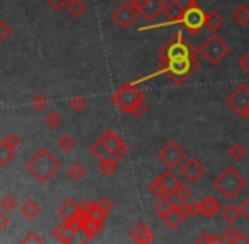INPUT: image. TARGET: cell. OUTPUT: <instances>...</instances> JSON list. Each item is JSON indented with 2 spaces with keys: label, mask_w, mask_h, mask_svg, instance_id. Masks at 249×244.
<instances>
[{
  "label": "cell",
  "mask_w": 249,
  "mask_h": 244,
  "mask_svg": "<svg viewBox=\"0 0 249 244\" xmlns=\"http://www.w3.org/2000/svg\"><path fill=\"white\" fill-rule=\"evenodd\" d=\"M198 51L194 50L183 33H177L160 51L161 73H166L177 85L185 83L198 68Z\"/></svg>",
  "instance_id": "obj_1"
},
{
  "label": "cell",
  "mask_w": 249,
  "mask_h": 244,
  "mask_svg": "<svg viewBox=\"0 0 249 244\" xmlns=\"http://www.w3.org/2000/svg\"><path fill=\"white\" fill-rule=\"evenodd\" d=\"M26 168H27V172H29L31 175L37 180V182L46 183L59 172L61 163H59L58 159H56L54 156L48 151V149L43 148V149H37V151L34 153L29 159H27Z\"/></svg>",
  "instance_id": "obj_2"
},
{
  "label": "cell",
  "mask_w": 249,
  "mask_h": 244,
  "mask_svg": "<svg viewBox=\"0 0 249 244\" xmlns=\"http://www.w3.org/2000/svg\"><path fill=\"white\" fill-rule=\"evenodd\" d=\"M213 188L220 192L224 198L232 200L246 188V178L234 166H227L213 178Z\"/></svg>",
  "instance_id": "obj_3"
},
{
  "label": "cell",
  "mask_w": 249,
  "mask_h": 244,
  "mask_svg": "<svg viewBox=\"0 0 249 244\" xmlns=\"http://www.w3.org/2000/svg\"><path fill=\"white\" fill-rule=\"evenodd\" d=\"M144 100L146 93L142 90H139L134 83H125L124 87H121L112 95V104L124 114H131L134 110V107L139 105L141 102H144Z\"/></svg>",
  "instance_id": "obj_4"
},
{
  "label": "cell",
  "mask_w": 249,
  "mask_h": 244,
  "mask_svg": "<svg viewBox=\"0 0 249 244\" xmlns=\"http://www.w3.org/2000/svg\"><path fill=\"white\" fill-rule=\"evenodd\" d=\"M198 54L203 58L209 65L217 66L222 60H226V56L229 54L231 48L222 37H219L215 33H212V36H209L202 44L198 46Z\"/></svg>",
  "instance_id": "obj_5"
},
{
  "label": "cell",
  "mask_w": 249,
  "mask_h": 244,
  "mask_svg": "<svg viewBox=\"0 0 249 244\" xmlns=\"http://www.w3.org/2000/svg\"><path fill=\"white\" fill-rule=\"evenodd\" d=\"M158 158H160V161L163 163L166 168L175 170L180 165H183V161L188 158V153L183 146H180L177 141L171 139V141H168L166 144L158 151Z\"/></svg>",
  "instance_id": "obj_6"
},
{
  "label": "cell",
  "mask_w": 249,
  "mask_h": 244,
  "mask_svg": "<svg viewBox=\"0 0 249 244\" xmlns=\"http://www.w3.org/2000/svg\"><path fill=\"white\" fill-rule=\"evenodd\" d=\"M226 104L231 110L237 114L239 117L249 119V85L248 83H239L232 92L227 95Z\"/></svg>",
  "instance_id": "obj_7"
},
{
  "label": "cell",
  "mask_w": 249,
  "mask_h": 244,
  "mask_svg": "<svg viewBox=\"0 0 249 244\" xmlns=\"http://www.w3.org/2000/svg\"><path fill=\"white\" fill-rule=\"evenodd\" d=\"M178 182H180V178H177L173 170L168 168L166 172H163L158 178H154L153 182L149 183L148 190L151 195H154V197H158V198L173 197L175 187L178 185Z\"/></svg>",
  "instance_id": "obj_8"
},
{
  "label": "cell",
  "mask_w": 249,
  "mask_h": 244,
  "mask_svg": "<svg viewBox=\"0 0 249 244\" xmlns=\"http://www.w3.org/2000/svg\"><path fill=\"white\" fill-rule=\"evenodd\" d=\"M180 24L188 31V34L197 36L200 31L205 27V12L200 9L197 3H188Z\"/></svg>",
  "instance_id": "obj_9"
},
{
  "label": "cell",
  "mask_w": 249,
  "mask_h": 244,
  "mask_svg": "<svg viewBox=\"0 0 249 244\" xmlns=\"http://www.w3.org/2000/svg\"><path fill=\"white\" fill-rule=\"evenodd\" d=\"M139 16H141L139 9L132 2H129V0L127 2H122L119 7H115L114 12L110 14L112 20H114L121 29H129V27L136 22V19H138Z\"/></svg>",
  "instance_id": "obj_10"
},
{
  "label": "cell",
  "mask_w": 249,
  "mask_h": 244,
  "mask_svg": "<svg viewBox=\"0 0 249 244\" xmlns=\"http://www.w3.org/2000/svg\"><path fill=\"white\" fill-rule=\"evenodd\" d=\"M100 139L104 141V144H105V148H107L108 156H110V158H115V159L125 158L129 148L124 142V139H122L117 132H114L112 129H107V131L100 136Z\"/></svg>",
  "instance_id": "obj_11"
},
{
  "label": "cell",
  "mask_w": 249,
  "mask_h": 244,
  "mask_svg": "<svg viewBox=\"0 0 249 244\" xmlns=\"http://www.w3.org/2000/svg\"><path fill=\"white\" fill-rule=\"evenodd\" d=\"M205 175V166L197 158H187L181 165V176L188 183H198Z\"/></svg>",
  "instance_id": "obj_12"
},
{
  "label": "cell",
  "mask_w": 249,
  "mask_h": 244,
  "mask_svg": "<svg viewBox=\"0 0 249 244\" xmlns=\"http://www.w3.org/2000/svg\"><path fill=\"white\" fill-rule=\"evenodd\" d=\"M164 5H166L164 0H142L138 5V9L142 19L148 20V22H153V20L164 10Z\"/></svg>",
  "instance_id": "obj_13"
},
{
  "label": "cell",
  "mask_w": 249,
  "mask_h": 244,
  "mask_svg": "<svg viewBox=\"0 0 249 244\" xmlns=\"http://www.w3.org/2000/svg\"><path fill=\"white\" fill-rule=\"evenodd\" d=\"M129 236H131L132 241L138 244H149V243H153V239H154L153 231H151L148 227V224L142 221L138 222V224L129 231Z\"/></svg>",
  "instance_id": "obj_14"
},
{
  "label": "cell",
  "mask_w": 249,
  "mask_h": 244,
  "mask_svg": "<svg viewBox=\"0 0 249 244\" xmlns=\"http://www.w3.org/2000/svg\"><path fill=\"white\" fill-rule=\"evenodd\" d=\"M185 219H187V215H185V212L180 209V205H173L166 214L161 215V221H163L164 226L170 229L180 227V226L185 222Z\"/></svg>",
  "instance_id": "obj_15"
},
{
  "label": "cell",
  "mask_w": 249,
  "mask_h": 244,
  "mask_svg": "<svg viewBox=\"0 0 249 244\" xmlns=\"http://www.w3.org/2000/svg\"><path fill=\"white\" fill-rule=\"evenodd\" d=\"M185 9H187V7H185L180 0H170V2L164 5L163 14L166 16V19L170 20V22H180L185 14Z\"/></svg>",
  "instance_id": "obj_16"
},
{
  "label": "cell",
  "mask_w": 249,
  "mask_h": 244,
  "mask_svg": "<svg viewBox=\"0 0 249 244\" xmlns=\"http://www.w3.org/2000/svg\"><path fill=\"white\" fill-rule=\"evenodd\" d=\"M53 236H54V239L58 243L68 244V243H71L73 239H75L76 232L73 231L68 224H66V221H63V219H61V222H59V224L53 229Z\"/></svg>",
  "instance_id": "obj_17"
},
{
  "label": "cell",
  "mask_w": 249,
  "mask_h": 244,
  "mask_svg": "<svg viewBox=\"0 0 249 244\" xmlns=\"http://www.w3.org/2000/svg\"><path fill=\"white\" fill-rule=\"evenodd\" d=\"M198 205H200V215H203V217H213L220 210V202L215 197H210V195L203 197L198 202Z\"/></svg>",
  "instance_id": "obj_18"
},
{
  "label": "cell",
  "mask_w": 249,
  "mask_h": 244,
  "mask_svg": "<svg viewBox=\"0 0 249 244\" xmlns=\"http://www.w3.org/2000/svg\"><path fill=\"white\" fill-rule=\"evenodd\" d=\"M222 241H226V243H229V244H237V243L248 244L249 238H248V236H244L243 232H239L232 224H231V226H227V227L222 231Z\"/></svg>",
  "instance_id": "obj_19"
},
{
  "label": "cell",
  "mask_w": 249,
  "mask_h": 244,
  "mask_svg": "<svg viewBox=\"0 0 249 244\" xmlns=\"http://www.w3.org/2000/svg\"><path fill=\"white\" fill-rule=\"evenodd\" d=\"M117 168H119V159L110 158V156L99 159V172L105 176V178L114 176L115 173H117Z\"/></svg>",
  "instance_id": "obj_20"
},
{
  "label": "cell",
  "mask_w": 249,
  "mask_h": 244,
  "mask_svg": "<svg viewBox=\"0 0 249 244\" xmlns=\"http://www.w3.org/2000/svg\"><path fill=\"white\" fill-rule=\"evenodd\" d=\"M78 214V204H76L73 198H66V200L61 202V205L58 207V215L59 219L66 221V219L73 217V215Z\"/></svg>",
  "instance_id": "obj_21"
},
{
  "label": "cell",
  "mask_w": 249,
  "mask_h": 244,
  "mask_svg": "<svg viewBox=\"0 0 249 244\" xmlns=\"http://www.w3.org/2000/svg\"><path fill=\"white\" fill-rule=\"evenodd\" d=\"M222 26H224V17L220 16V12L210 10V12L205 14V27L210 33H217Z\"/></svg>",
  "instance_id": "obj_22"
},
{
  "label": "cell",
  "mask_w": 249,
  "mask_h": 244,
  "mask_svg": "<svg viewBox=\"0 0 249 244\" xmlns=\"http://www.w3.org/2000/svg\"><path fill=\"white\" fill-rule=\"evenodd\" d=\"M102 227H104V222L102 221H95V219H92V217H87L85 226H83V231H82V232H85V241H90V239L95 238L102 231Z\"/></svg>",
  "instance_id": "obj_23"
},
{
  "label": "cell",
  "mask_w": 249,
  "mask_h": 244,
  "mask_svg": "<svg viewBox=\"0 0 249 244\" xmlns=\"http://www.w3.org/2000/svg\"><path fill=\"white\" fill-rule=\"evenodd\" d=\"M20 214L27 219V221H34L37 215L41 214V205L36 200H27L24 205H20Z\"/></svg>",
  "instance_id": "obj_24"
},
{
  "label": "cell",
  "mask_w": 249,
  "mask_h": 244,
  "mask_svg": "<svg viewBox=\"0 0 249 244\" xmlns=\"http://www.w3.org/2000/svg\"><path fill=\"white\" fill-rule=\"evenodd\" d=\"M65 9L71 17H82L87 12V3L85 0H68Z\"/></svg>",
  "instance_id": "obj_25"
},
{
  "label": "cell",
  "mask_w": 249,
  "mask_h": 244,
  "mask_svg": "<svg viewBox=\"0 0 249 244\" xmlns=\"http://www.w3.org/2000/svg\"><path fill=\"white\" fill-rule=\"evenodd\" d=\"M241 217V209L234 204H227L226 207L222 209V219L227 222V224H234L236 221H239Z\"/></svg>",
  "instance_id": "obj_26"
},
{
  "label": "cell",
  "mask_w": 249,
  "mask_h": 244,
  "mask_svg": "<svg viewBox=\"0 0 249 244\" xmlns=\"http://www.w3.org/2000/svg\"><path fill=\"white\" fill-rule=\"evenodd\" d=\"M173 197L177 198V200L180 202V204H181V202L190 200V198H192V188L188 187L187 183H183V182H181V180H180L177 187H175Z\"/></svg>",
  "instance_id": "obj_27"
},
{
  "label": "cell",
  "mask_w": 249,
  "mask_h": 244,
  "mask_svg": "<svg viewBox=\"0 0 249 244\" xmlns=\"http://www.w3.org/2000/svg\"><path fill=\"white\" fill-rule=\"evenodd\" d=\"M16 155H17L16 148H10V146L3 144V142L0 141V166H7L16 158Z\"/></svg>",
  "instance_id": "obj_28"
},
{
  "label": "cell",
  "mask_w": 249,
  "mask_h": 244,
  "mask_svg": "<svg viewBox=\"0 0 249 244\" xmlns=\"http://www.w3.org/2000/svg\"><path fill=\"white\" fill-rule=\"evenodd\" d=\"M232 20L239 26H246L249 22V9L246 5H239L232 10Z\"/></svg>",
  "instance_id": "obj_29"
},
{
  "label": "cell",
  "mask_w": 249,
  "mask_h": 244,
  "mask_svg": "<svg viewBox=\"0 0 249 244\" xmlns=\"http://www.w3.org/2000/svg\"><path fill=\"white\" fill-rule=\"evenodd\" d=\"M68 176L71 180H75V182H78V180H82V178H85V175H87V170H85V166L82 165V163H73L71 166L68 168Z\"/></svg>",
  "instance_id": "obj_30"
},
{
  "label": "cell",
  "mask_w": 249,
  "mask_h": 244,
  "mask_svg": "<svg viewBox=\"0 0 249 244\" xmlns=\"http://www.w3.org/2000/svg\"><path fill=\"white\" fill-rule=\"evenodd\" d=\"M89 151L92 153L93 156H95L97 159H102V158H107L108 156V151H107V148H105V144H104V141L99 138L95 142H92V146L89 148Z\"/></svg>",
  "instance_id": "obj_31"
},
{
  "label": "cell",
  "mask_w": 249,
  "mask_h": 244,
  "mask_svg": "<svg viewBox=\"0 0 249 244\" xmlns=\"http://www.w3.org/2000/svg\"><path fill=\"white\" fill-rule=\"evenodd\" d=\"M17 205H19V202H17V198L14 197V195H3L2 198H0V209H2L3 212H14L17 209Z\"/></svg>",
  "instance_id": "obj_32"
},
{
  "label": "cell",
  "mask_w": 249,
  "mask_h": 244,
  "mask_svg": "<svg viewBox=\"0 0 249 244\" xmlns=\"http://www.w3.org/2000/svg\"><path fill=\"white\" fill-rule=\"evenodd\" d=\"M44 124H46L50 129H58L59 125L63 124L61 114L56 112V110H50V112L46 114V117H44Z\"/></svg>",
  "instance_id": "obj_33"
},
{
  "label": "cell",
  "mask_w": 249,
  "mask_h": 244,
  "mask_svg": "<svg viewBox=\"0 0 249 244\" xmlns=\"http://www.w3.org/2000/svg\"><path fill=\"white\" fill-rule=\"evenodd\" d=\"M75 146H76L75 139L70 134H65L58 139V148H59V151H63V153H71L73 149H75Z\"/></svg>",
  "instance_id": "obj_34"
},
{
  "label": "cell",
  "mask_w": 249,
  "mask_h": 244,
  "mask_svg": "<svg viewBox=\"0 0 249 244\" xmlns=\"http://www.w3.org/2000/svg\"><path fill=\"white\" fill-rule=\"evenodd\" d=\"M180 209L185 212V215H187V217H192V215H198L200 214V205H198V202H190V200L181 202Z\"/></svg>",
  "instance_id": "obj_35"
},
{
  "label": "cell",
  "mask_w": 249,
  "mask_h": 244,
  "mask_svg": "<svg viewBox=\"0 0 249 244\" xmlns=\"http://www.w3.org/2000/svg\"><path fill=\"white\" fill-rule=\"evenodd\" d=\"M173 205L175 204H173V200H171V197H163V198H160V200H158L156 205H154V210H156L158 214H160V217H161V215L166 214V212L170 210Z\"/></svg>",
  "instance_id": "obj_36"
},
{
  "label": "cell",
  "mask_w": 249,
  "mask_h": 244,
  "mask_svg": "<svg viewBox=\"0 0 249 244\" xmlns=\"http://www.w3.org/2000/svg\"><path fill=\"white\" fill-rule=\"evenodd\" d=\"M68 107H70V110H71V112L80 114V112H83V110L87 109V100L83 99V97H73V99L68 102Z\"/></svg>",
  "instance_id": "obj_37"
},
{
  "label": "cell",
  "mask_w": 249,
  "mask_h": 244,
  "mask_svg": "<svg viewBox=\"0 0 249 244\" xmlns=\"http://www.w3.org/2000/svg\"><path fill=\"white\" fill-rule=\"evenodd\" d=\"M107 215H108V212L105 210L104 207H102L100 202H95V204H93V207H92V210H90L89 217L95 219V221H102V222H104L105 219H107Z\"/></svg>",
  "instance_id": "obj_38"
},
{
  "label": "cell",
  "mask_w": 249,
  "mask_h": 244,
  "mask_svg": "<svg viewBox=\"0 0 249 244\" xmlns=\"http://www.w3.org/2000/svg\"><path fill=\"white\" fill-rule=\"evenodd\" d=\"M229 156L234 159V161H241V159L246 156V149H244V146L239 144V142H234V144L229 148Z\"/></svg>",
  "instance_id": "obj_39"
},
{
  "label": "cell",
  "mask_w": 249,
  "mask_h": 244,
  "mask_svg": "<svg viewBox=\"0 0 249 244\" xmlns=\"http://www.w3.org/2000/svg\"><path fill=\"white\" fill-rule=\"evenodd\" d=\"M31 105H33L34 110H46L48 107V99L44 95H36L33 97V100H31Z\"/></svg>",
  "instance_id": "obj_40"
},
{
  "label": "cell",
  "mask_w": 249,
  "mask_h": 244,
  "mask_svg": "<svg viewBox=\"0 0 249 244\" xmlns=\"http://www.w3.org/2000/svg\"><path fill=\"white\" fill-rule=\"evenodd\" d=\"M2 142L3 144H7V146H10V148H19V144H20V138L16 134V132H10V134H7L5 138H2Z\"/></svg>",
  "instance_id": "obj_41"
},
{
  "label": "cell",
  "mask_w": 249,
  "mask_h": 244,
  "mask_svg": "<svg viewBox=\"0 0 249 244\" xmlns=\"http://www.w3.org/2000/svg\"><path fill=\"white\" fill-rule=\"evenodd\" d=\"M12 34V27L5 22V20H0V41H7Z\"/></svg>",
  "instance_id": "obj_42"
},
{
  "label": "cell",
  "mask_w": 249,
  "mask_h": 244,
  "mask_svg": "<svg viewBox=\"0 0 249 244\" xmlns=\"http://www.w3.org/2000/svg\"><path fill=\"white\" fill-rule=\"evenodd\" d=\"M92 207H93V202L82 200L78 204V214L80 215H85V217H89V214H90V210H92Z\"/></svg>",
  "instance_id": "obj_43"
},
{
  "label": "cell",
  "mask_w": 249,
  "mask_h": 244,
  "mask_svg": "<svg viewBox=\"0 0 249 244\" xmlns=\"http://www.w3.org/2000/svg\"><path fill=\"white\" fill-rule=\"evenodd\" d=\"M197 243L202 244V243H220V238H215L213 234H210V232L203 231L202 234L197 238Z\"/></svg>",
  "instance_id": "obj_44"
},
{
  "label": "cell",
  "mask_w": 249,
  "mask_h": 244,
  "mask_svg": "<svg viewBox=\"0 0 249 244\" xmlns=\"http://www.w3.org/2000/svg\"><path fill=\"white\" fill-rule=\"evenodd\" d=\"M146 112H148V107H146V104H144V102H141L139 105H136V107H134V110L131 112V116H132V117H136V119H141L142 116H146Z\"/></svg>",
  "instance_id": "obj_45"
},
{
  "label": "cell",
  "mask_w": 249,
  "mask_h": 244,
  "mask_svg": "<svg viewBox=\"0 0 249 244\" xmlns=\"http://www.w3.org/2000/svg\"><path fill=\"white\" fill-rule=\"evenodd\" d=\"M22 243L24 244H29V243H44V239L41 238L39 234H37V232H34V231H31V232H27V236L26 238L22 239Z\"/></svg>",
  "instance_id": "obj_46"
},
{
  "label": "cell",
  "mask_w": 249,
  "mask_h": 244,
  "mask_svg": "<svg viewBox=\"0 0 249 244\" xmlns=\"http://www.w3.org/2000/svg\"><path fill=\"white\" fill-rule=\"evenodd\" d=\"M239 68L243 70L246 75H249V53H244L239 60Z\"/></svg>",
  "instance_id": "obj_47"
},
{
  "label": "cell",
  "mask_w": 249,
  "mask_h": 244,
  "mask_svg": "<svg viewBox=\"0 0 249 244\" xmlns=\"http://www.w3.org/2000/svg\"><path fill=\"white\" fill-rule=\"evenodd\" d=\"M239 209H241V215H243L244 219H248V221H249V197L244 198L243 204L239 205Z\"/></svg>",
  "instance_id": "obj_48"
},
{
  "label": "cell",
  "mask_w": 249,
  "mask_h": 244,
  "mask_svg": "<svg viewBox=\"0 0 249 244\" xmlns=\"http://www.w3.org/2000/svg\"><path fill=\"white\" fill-rule=\"evenodd\" d=\"M99 202H100V205H102V207H104L105 210H107L108 214H110V212H112V209H114V202H112L110 198H107V197L100 198Z\"/></svg>",
  "instance_id": "obj_49"
},
{
  "label": "cell",
  "mask_w": 249,
  "mask_h": 244,
  "mask_svg": "<svg viewBox=\"0 0 249 244\" xmlns=\"http://www.w3.org/2000/svg\"><path fill=\"white\" fill-rule=\"evenodd\" d=\"M48 3L53 7V9H56V10H59V9H63V7H66V3H68V0H46Z\"/></svg>",
  "instance_id": "obj_50"
},
{
  "label": "cell",
  "mask_w": 249,
  "mask_h": 244,
  "mask_svg": "<svg viewBox=\"0 0 249 244\" xmlns=\"http://www.w3.org/2000/svg\"><path fill=\"white\" fill-rule=\"evenodd\" d=\"M7 226H9V217H7V212H3L2 209H0V232H2Z\"/></svg>",
  "instance_id": "obj_51"
},
{
  "label": "cell",
  "mask_w": 249,
  "mask_h": 244,
  "mask_svg": "<svg viewBox=\"0 0 249 244\" xmlns=\"http://www.w3.org/2000/svg\"><path fill=\"white\" fill-rule=\"evenodd\" d=\"M129 2H132V3H134V5H136V7H138V5H139V3H141V2H142V0H129Z\"/></svg>",
  "instance_id": "obj_52"
},
{
  "label": "cell",
  "mask_w": 249,
  "mask_h": 244,
  "mask_svg": "<svg viewBox=\"0 0 249 244\" xmlns=\"http://www.w3.org/2000/svg\"><path fill=\"white\" fill-rule=\"evenodd\" d=\"M185 2H187V3H197L198 0H185Z\"/></svg>",
  "instance_id": "obj_53"
}]
</instances>
